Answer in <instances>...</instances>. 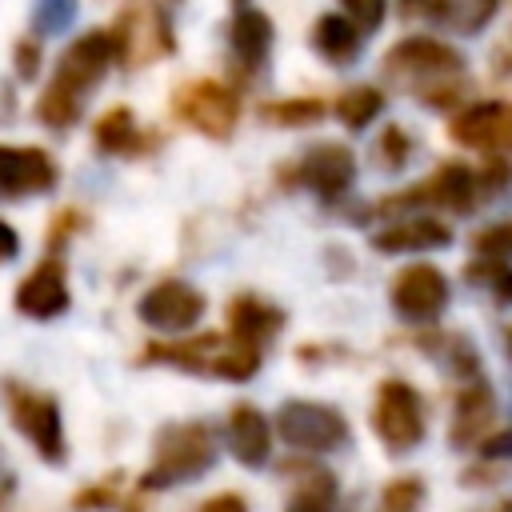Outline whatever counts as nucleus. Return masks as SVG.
Listing matches in <instances>:
<instances>
[{
	"label": "nucleus",
	"mask_w": 512,
	"mask_h": 512,
	"mask_svg": "<svg viewBox=\"0 0 512 512\" xmlns=\"http://www.w3.org/2000/svg\"><path fill=\"white\" fill-rule=\"evenodd\" d=\"M144 360H172L188 372L220 376V380H252L260 368V348H252L236 336L204 332V336H188L176 344H152L144 352Z\"/></svg>",
	"instance_id": "f257e3e1"
},
{
	"label": "nucleus",
	"mask_w": 512,
	"mask_h": 512,
	"mask_svg": "<svg viewBox=\"0 0 512 512\" xmlns=\"http://www.w3.org/2000/svg\"><path fill=\"white\" fill-rule=\"evenodd\" d=\"M216 460V436L208 424H172L156 436L152 468L140 476V488H172L208 472Z\"/></svg>",
	"instance_id": "f03ea898"
},
{
	"label": "nucleus",
	"mask_w": 512,
	"mask_h": 512,
	"mask_svg": "<svg viewBox=\"0 0 512 512\" xmlns=\"http://www.w3.org/2000/svg\"><path fill=\"white\" fill-rule=\"evenodd\" d=\"M384 72H388L396 84H400V80H404V84H420L416 92H420V100H424L432 88H440V84L464 76V56H460L456 48H448L444 40L408 36V40H400V44L388 48Z\"/></svg>",
	"instance_id": "7ed1b4c3"
},
{
	"label": "nucleus",
	"mask_w": 512,
	"mask_h": 512,
	"mask_svg": "<svg viewBox=\"0 0 512 512\" xmlns=\"http://www.w3.org/2000/svg\"><path fill=\"white\" fill-rule=\"evenodd\" d=\"M172 112H176V120H184L200 136L228 140L232 128H236V120H240V100L220 80H188L172 96Z\"/></svg>",
	"instance_id": "20e7f679"
},
{
	"label": "nucleus",
	"mask_w": 512,
	"mask_h": 512,
	"mask_svg": "<svg viewBox=\"0 0 512 512\" xmlns=\"http://www.w3.org/2000/svg\"><path fill=\"white\" fill-rule=\"evenodd\" d=\"M376 436L388 452H412L424 440V408L420 392L404 380H384L376 388V412H372Z\"/></svg>",
	"instance_id": "39448f33"
},
{
	"label": "nucleus",
	"mask_w": 512,
	"mask_h": 512,
	"mask_svg": "<svg viewBox=\"0 0 512 512\" xmlns=\"http://www.w3.org/2000/svg\"><path fill=\"white\" fill-rule=\"evenodd\" d=\"M8 388V416L12 424L28 436V444L48 460V464H60L64 460V420H60V408L52 396L44 392H32L24 384H4Z\"/></svg>",
	"instance_id": "423d86ee"
},
{
	"label": "nucleus",
	"mask_w": 512,
	"mask_h": 512,
	"mask_svg": "<svg viewBox=\"0 0 512 512\" xmlns=\"http://www.w3.org/2000/svg\"><path fill=\"white\" fill-rule=\"evenodd\" d=\"M276 432L284 444L304 448V452H332L348 440V420L328 408V404H312V400H288L276 412Z\"/></svg>",
	"instance_id": "0eeeda50"
},
{
	"label": "nucleus",
	"mask_w": 512,
	"mask_h": 512,
	"mask_svg": "<svg viewBox=\"0 0 512 512\" xmlns=\"http://www.w3.org/2000/svg\"><path fill=\"white\" fill-rule=\"evenodd\" d=\"M112 60H116V36H112V28H92V32H84V36L60 56L52 84L64 88L68 96L84 100V96L100 84V76L108 72Z\"/></svg>",
	"instance_id": "6e6552de"
},
{
	"label": "nucleus",
	"mask_w": 512,
	"mask_h": 512,
	"mask_svg": "<svg viewBox=\"0 0 512 512\" xmlns=\"http://www.w3.org/2000/svg\"><path fill=\"white\" fill-rule=\"evenodd\" d=\"M136 312L156 332H184L204 316V296L184 280H160L144 292Z\"/></svg>",
	"instance_id": "1a4fd4ad"
},
{
	"label": "nucleus",
	"mask_w": 512,
	"mask_h": 512,
	"mask_svg": "<svg viewBox=\"0 0 512 512\" xmlns=\"http://www.w3.org/2000/svg\"><path fill=\"white\" fill-rule=\"evenodd\" d=\"M56 188V160L44 148L0 144V200H24Z\"/></svg>",
	"instance_id": "9d476101"
},
{
	"label": "nucleus",
	"mask_w": 512,
	"mask_h": 512,
	"mask_svg": "<svg viewBox=\"0 0 512 512\" xmlns=\"http://www.w3.org/2000/svg\"><path fill=\"white\" fill-rule=\"evenodd\" d=\"M296 176H300V184H304L308 192H316L320 200H340V196L352 188V180H356V160H352V152H348L344 144L324 140V144L308 148V152L296 160Z\"/></svg>",
	"instance_id": "9b49d317"
},
{
	"label": "nucleus",
	"mask_w": 512,
	"mask_h": 512,
	"mask_svg": "<svg viewBox=\"0 0 512 512\" xmlns=\"http://www.w3.org/2000/svg\"><path fill=\"white\" fill-rule=\"evenodd\" d=\"M388 296H392V308L404 320H432L448 304V280L432 264H408L392 280V292Z\"/></svg>",
	"instance_id": "f8f14e48"
},
{
	"label": "nucleus",
	"mask_w": 512,
	"mask_h": 512,
	"mask_svg": "<svg viewBox=\"0 0 512 512\" xmlns=\"http://www.w3.org/2000/svg\"><path fill=\"white\" fill-rule=\"evenodd\" d=\"M476 172L464 164H444L432 180L408 188L404 196H388L380 200V208H396V204H428V208H448V212H468L476 200Z\"/></svg>",
	"instance_id": "ddd939ff"
},
{
	"label": "nucleus",
	"mask_w": 512,
	"mask_h": 512,
	"mask_svg": "<svg viewBox=\"0 0 512 512\" xmlns=\"http://www.w3.org/2000/svg\"><path fill=\"white\" fill-rule=\"evenodd\" d=\"M112 36H116V60H128V64H152L172 48L168 16H160V12H148V16L124 12L120 24L112 28Z\"/></svg>",
	"instance_id": "4468645a"
},
{
	"label": "nucleus",
	"mask_w": 512,
	"mask_h": 512,
	"mask_svg": "<svg viewBox=\"0 0 512 512\" xmlns=\"http://www.w3.org/2000/svg\"><path fill=\"white\" fill-rule=\"evenodd\" d=\"M16 308L32 320H52L68 308V280H64V268L56 260H44L36 264L24 284L16 288Z\"/></svg>",
	"instance_id": "2eb2a0df"
},
{
	"label": "nucleus",
	"mask_w": 512,
	"mask_h": 512,
	"mask_svg": "<svg viewBox=\"0 0 512 512\" xmlns=\"http://www.w3.org/2000/svg\"><path fill=\"white\" fill-rule=\"evenodd\" d=\"M492 420H496V396L488 384H472L456 396V408H452V424H448V440L456 448H468V444H484L488 432H492Z\"/></svg>",
	"instance_id": "dca6fc26"
},
{
	"label": "nucleus",
	"mask_w": 512,
	"mask_h": 512,
	"mask_svg": "<svg viewBox=\"0 0 512 512\" xmlns=\"http://www.w3.org/2000/svg\"><path fill=\"white\" fill-rule=\"evenodd\" d=\"M448 132L456 144H468V148L508 144L512 140V108L508 104H472L460 116H452Z\"/></svg>",
	"instance_id": "f3484780"
},
{
	"label": "nucleus",
	"mask_w": 512,
	"mask_h": 512,
	"mask_svg": "<svg viewBox=\"0 0 512 512\" xmlns=\"http://www.w3.org/2000/svg\"><path fill=\"white\" fill-rule=\"evenodd\" d=\"M228 448H232V456H236L240 464H248V468H260V464L268 460V452H272V424L264 420L260 408L236 404V408L228 412Z\"/></svg>",
	"instance_id": "a211bd4d"
},
{
	"label": "nucleus",
	"mask_w": 512,
	"mask_h": 512,
	"mask_svg": "<svg viewBox=\"0 0 512 512\" xmlns=\"http://www.w3.org/2000/svg\"><path fill=\"white\" fill-rule=\"evenodd\" d=\"M372 244L380 252H424V248H448L452 244V232L448 224L432 220V216H412V220H400V224H388L372 236Z\"/></svg>",
	"instance_id": "6ab92c4d"
},
{
	"label": "nucleus",
	"mask_w": 512,
	"mask_h": 512,
	"mask_svg": "<svg viewBox=\"0 0 512 512\" xmlns=\"http://www.w3.org/2000/svg\"><path fill=\"white\" fill-rule=\"evenodd\" d=\"M228 324H232V336L236 340H244L252 348H264L280 332L284 312L272 308V304H264V300H256V296H236L228 304Z\"/></svg>",
	"instance_id": "aec40b11"
},
{
	"label": "nucleus",
	"mask_w": 512,
	"mask_h": 512,
	"mask_svg": "<svg viewBox=\"0 0 512 512\" xmlns=\"http://www.w3.org/2000/svg\"><path fill=\"white\" fill-rule=\"evenodd\" d=\"M228 40H232V52L244 68H260L268 48H272V20L260 8H236Z\"/></svg>",
	"instance_id": "412c9836"
},
{
	"label": "nucleus",
	"mask_w": 512,
	"mask_h": 512,
	"mask_svg": "<svg viewBox=\"0 0 512 512\" xmlns=\"http://www.w3.org/2000/svg\"><path fill=\"white\" fill-rule=\"evenodd\" d=\"M312 48L320 52V60L344 68V64H352V60L360 56V32H356L344 16L328 12V16H320L316 28H312Z\"/></svg>",
	"instance_id": "4be33fe9"
},
{
	"label": "nucleus",
	"mask_w": 512,
	"mask_h": 512,
	"mask_svg": "<svg viewBox=\"0 0 512 512\" xmlns=\"http://www.w3.org/2000/svg\"><path fill=\"white\" fill-rule=\"evenodd\" d=\"M96 144H100V152H116V156H136V152H144L148 144H144V132L136 128V116H132V108H124V104H116V108H108L100 120H96Z\"/></svg>",
	"instance_id": "5701e85b"
},
{
	"label": "nucleus",
	"mask_w": 512,
	"mask_h": 512,
	"mask_svg": "<svg viewBox=\"0 0 512 512\" xmlns=\"http://www.w3.org/2000/svg\"><path fill=\"white\" fill-rule=\"evenodd\" d=\"M380 112H384V92H380V88H368V84L348 88V92L336 100V116H340V124L352 128V132L368 128Z\"/></svg>",
	"instance_id": "b1692460"
},
{
	"label": "nucleus",
	"mask_w": 512,
	"mask_h": 512,
	"mask_svg": "<svg viewBox=\"0 0 512 512\" xmlns=\"http://www.w3.org/2000/svg\"><path fill=\"white\" fill-rule=\"evenodd\" d=\"M288 512H336V476L324 468L304 472L300 488L292 492Z\"/></svg>",
	"instance_id": "393cba45"
},
{
	"label": "nucleus",
	"mask_w": 512,
	"mask_h": 512,
	"mask_svg": "<svg viewBox=\"0 0 512 512\" xmlns=\"http://www.w3.org/2000/svg\"><path fill=\"white\" fill-rule=\"evenodd\" d=\"M260 116H264V124H276V128H312L324 120V104L316 96H292V100L264 104Z\"/></svg>",
	"instance_id": "a878e982"
},
{
	"label": "nucleus",
	"mask_w": 512,
	"mask_h": 512,
	"mask_svg": "<svg viewBox=\"0 0 512 512\" xmlns=\"http://www.w3.org/2000/svg\"><path fill=\"white\" fill-rule=\"evenodd\" d=\"M80 104H84V100H76V96H68L64 88L48 84V92L36 100V120L48 124V128H68V124H76Z\"/></svg>",
	"instance_id": "bb28decb"
},
{
	"label": "nucleus",
	"mask_w": 512,
	"mask_h": 512,
	"mask_svg": "<svg viewBox=\"0 0 512 512\" xmlns=\"http://www.w3.org/2000/svg\"><path fill=\"white\" fill-rule=\"evenodd\" d=\"M424 504V480L420 476H396L384 484L380 512H420Z\"/></svg>",
	"instance_id": "cd10ccee"
},
{
	"label": "nucleus",
	"mask_w": 512,
	"mask_h": 512,
	"mask_svg": "<svg viewBox=\"0 0 512 512\" xmlns=\"http://www.w3.org/2000/svg\"><path fill=\"white\" fill-rule=\"evenodd\" d=\"M496 8H500V0H452L448 24L456 32H464V36H472V32H480L496 16Z\"/></svg>",
	"instance_id": "c85d7f7f"
},
{
	"label": "nucleus",
	"mask_w": 512,
	"mask_h": 512,
	"mask_svg": "<svg viewBox=\"0 0 512 512\" xmlns=\"http://www.w3.org/2000/svg\"><path fill=\"white\" fill-rule=\"evenodd\" d=\"M408 156H412V136H408L400 124H388V128L380 132V140H376V160H380L388 172H400V168L408 164Z\"/></svg>",
	"instance_id": "c756f323"
},
{
	"label": "nucleus",
	"mask_w": 512,
	"mask_h": 512,
	"mask_svg": "<svg viewBox=\"0 0 512 512\" xmlns=\"http://www.w3.org/2000/svg\"><path fill=\"white\" fill-rule=\"evenodd\" d=\"M72 16H76V0H32V24L44 36L64 32L72 24Z\"/></svg>",
	"instance_id": "7c9ffc66"
},
{
	"label": "nucleus",
	"mask_w": 512,
	"mask_h": 512,
	"mask_svg": "<svg viewBox=\"0 0 512 512\" xmlns=\"http://www.w3.org/2000/svg\"><path fill=\"white\" fill-rule=\"evenodd\" d=\"M468 276H472L476 284H488L496 300L512 304V272L504 268V260H488V256H484L480 264H472V268H468Z\"/></svg>",
	"instance_id": "2f4dec72"
},
{
	"label": "nucleus",
	"mask_w": 512,
	"mask_h": 512,
	"mask_svg": "<svg viewBox=\"0 0 512 512\" xmlns=\"http://www.w3.org/2000/svg\"><path fill=\"white\" fill-rule=\"evenodd\" d=\"M472 244H476V252L488 256V260H504V256H512V220H500V224L480 228V232L472 236Z\"/></svg>",
	"instance_id": "473e14b6"
},
{
	"label": "nucleus",
	"mask_w": 512,
	"mask_h": 512,
	"mask_svg": "<svg viewBox=\"0 0 512 512\" xmlns=\"http://www.w3.org/2000/svg\"><path fill=\"white\" fill-rule=\"evenodd\" d=\"M340 16L356 28V32H376L384 20V0H340Z\"/></svg>",
	"instance_id": "72a5a7b5"
},
{
	"label": "nucleus",
	"mask_w": 512,
	"mask_h": 512,
	"mask_svg": "<svg viewBox=\"0 0 512 512\" xmlns=\"http://www.w3.org/2000/svg\"><path fill=\"white\" fill-rule=\"evenodd\" d=\"M404 20H448L452 0H396Z\"/></svg>",
	"instance_id": "f704fd0d"
},
{
	"label": "nucleus",
	"mask_w": 512,
	"mask_h": 512,
	"mask_svg": "<svg viewBox=\"0 0 512 512\" xmlns=\"http://www.w3.org/2000/svg\"><path fill=\"white\" fill-rule=\"evenodd\" d=\"M12 64H16V76L20 80H36V72H40V48H36V40H20L16 52H12Z\"/></svg>",
	"instance_id": "c9c22d12"
},
{
	"label": "nucleus",
	"mask_w": 512,
	"mask_h": 512,
	"mask_svg": "<svg viewBox=\"0 0 512 512\" xmlns=\"http://www.w3.org/2000/svg\"><path fill=\"white\" fill-rule=\"evenodd\" d=\"M196 512H248V500L236 492H220V496H208Z\"/></svg>",
	"instance_id": "e433bc0d"
},
{
	"label": "nucleus",
	"mask_w": 512,
	"mask_h": 512,
	"mask_svg": "<svg viewBox=\"0 0 512 512\" xmlns=\"http://www.w3.org/2000/svg\"><path fill=\"white\" fill-rule=\"evenodd\" d=\"M480 452H484L488 460H512V428H504V432L488 436V440L480 444Z\"/></svg>",
	"instance_id": "4c0bfd02"
},
{
	"label": "nucleus",
	"mask_w": 512,
	"mask_h": 512,
	"mask_svg": "<svg viewBox=\"0 0 512 512\" xmlns=\"http://www.w3.org/2000/svg\"><path fill=\"white\" fill-rule=\"evenodd\" d=\"M16 252H20V236H16V228H12V224H4V220H0V264H8Z\"/></svg>",
	"instance_id": "58836bf2"
},
{
	"label": "nucleus",
	"mask_w": 512,
	"mask_h": 512,
	"mask_svg": "<svg viewBox=\"0 0 512 512\" xmlns=\"http://www.w3.org/2000/svg\"><path fill=\"white\" fill-rule=\"evenodd\" d=\"M508 352H512V332H508Z\"/></svg>",
	"instance_id": "ea45409f"
}]
</instances>
